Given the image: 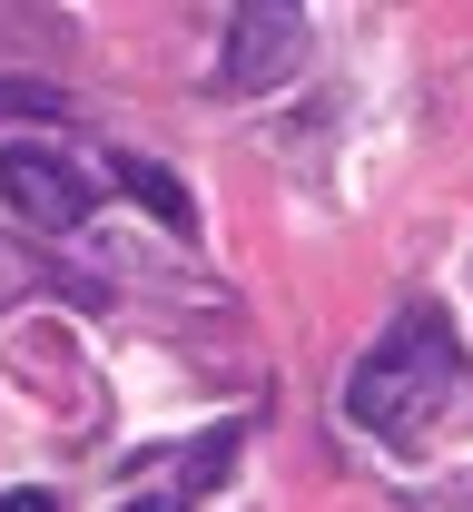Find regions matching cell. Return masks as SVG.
I'll list each match as a JSON object with an SVG mask.
<instances>
[{"label": "cell", "instance_id": "cell-3", "mask_svg": "<svg viewBox=\"0 0 473 512\" xmlns=\"http://www.w3.org/2000/svg\"><path fill=\"white\" fill-rule=\"evenodd\" d=\"M0 197H10L30 227H50V237H69V227L89 217V178L69 168L60 148H0Z\"/></svg>", "mask_w": 473, "mask_h": 512}, {"label": "cell", "instance_id": "cell-2", "mask_svg": "<svg viewBox=\"0 0 473 512\" xmlns=\"http://www.w3.org/2000/svg\"><path fill=\"white\" fill-rule=\"evenodd\" d=\"M296 69H306V10L257 0V10L227 20V50H217V89H227V99H267Z\"/></svg>", "mask_w": 473, "mask_h": 512}, {"label": "cell", "instance_id": "cell-4", "mask_svg": "<svg viewBox=\"0 0 473 512\" xmlns=\"http://www.w3.org/2000/svg\"><path fill=\"white\" fill-rule=\"evenodd\" d=\"M109 168H119V188H129L138 207H148V217H168V227H178V237H198V197L178 188V178H168V168H148V158H138V148H119V158H109Z\"/></svg>", "mask_w": 473, "mask_h": 512}, {"label": "cell", "instance_id": "cell-5", "mask_svg": "<svg viewBox=\"0 0 473 512\" xmlns=\"http://www.w3.org/2000/svg\"><path fill=\"white\" fill-rule=\"evenodd\" d=\"M0 512H60L50 493H0Z\"/></svg>", "mask_w": 473, "mask_h": 512}, {"label": "cell", "instance_id": "cell-1", "mask_svg": "<svg viewBox=\"0 0 473 512\" xmlns=\"http://www.w3.org/2000/svg\"><path fill=\"white\" fill-rule=\"evenodd\" d=\"M454 384H464L454 325L434 316V306H405V325H395V335H385V345L345 375V414H355L365 434H385V444H414Z\"/></svg>", "mask_w": 473, "mask_h": 512}, {"label": "cell", "instance_id": "cell-6", "mask_svg": "<svg viewBox=\"0 0 473 512\" xmlns=\"http://www.w3.org/2000/svg\"><path fill=\"white\" fill-rule=\"evenodd\" d=\"M129 512H188V493H148V503H129Z\"/></svg>", "mask_w": 473, "mask_h": 512}]
</instances>
